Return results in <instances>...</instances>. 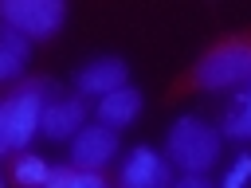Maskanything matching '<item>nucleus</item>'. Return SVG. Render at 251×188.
<instances>
[{"label": "nucleus", "mask_w": 251, "mask_h": 188, "mask_svg": "<svg viewBox=\"0 0 251 188\" xmlns=\"http://www.w3.org/2000/svg\"><path fill=\"white\" fill-rule=\"evenodd\" d=\"M165 161L184 176H204L220 161V133L200 118H180L165 137Z\"/></svg>", "instance_id": "f257e3e1"}, {"label": "nucleus", "mask_w": 251, "mask_h": 188, "mask_svg": "<svg viewBox=\"0 0 251 188\" xmlns=\"http://www.w3.org/2000/svg\"><path fill=\"white\" fill-rule=\"evenodd\" d=\"M196 82L204 90H231L251 82V43H220L196 63Z\"/></svg>", "instance_id": "f03ea898"}, {"label": "nucleus", "mask_w": 251, "mask_h": 188, "mask_svg": "<svg viewBox=\"0 0 251 188\" xmlns=\"http://www.w3.org/2000/svg\"><path fill=\"white\" fill-rule=\"evenodd\" d=\"M63 20H67L63 0H0V24L20 31L27 43L55 35L63 27Z\"/></svg>", "instance_id": "7ed1b4c3"}, {"label": "nucleus", "mask_w": 251, "mask_h": 188, "mask_svg": "<svg viewBox=\"0 0 251 188\" xmlns=\"http://www.w3.org/2000/svg\"><path fill=\"white\" fill-rule=\"evenodd\" d=\"M47 94H51L47 82H27V86H20V90L4 102L8 141H12L16 153H24V149L31 145V137L39 133V121H43V110H47Z\"/></svg>", "instance_id": "20e7f679"}, {"label": "nucleus", "mask_w": 251, "mask_h": 188, "mask_svg": "<svg viewBox=\"0 0 251 188\" xmlns=\"http://www.w3.org/2000/svg\"><path fill=\"white\" fill-rule=\"evenodd\" d=\"M114 157H118V133H114L110 125H102V121L82 125V129L71 137V168L102 172Z\"/></svg>", "instance_id": "39448f33"}, {"label": "nucleus", "mask_w": 251, "mask_h": 188, "mask_svg": "<svg viewBox=\"0 0 251 188\" xmlns=\"http://www.w3.org/2000/svg\"><path fill=\"white\" fill-rule=\"evenodd\" d=\"M122 188H173V164L165 161V153L137 145L122 161Z\"/></svg>", "instance_id": "423d86ee"}, {"label": "nucleus", "mask_w": 251, "mask_h": 188, "mask_svg": "<svg viewBox=\"0 0 251 188\" xmlns=\"http://www.w3.org/2000/svg\"><path fill=\"white\" fill-rule=\"evenodd\" d=\"M126 74H129V67L122 63V59H114V55H106V59H90L78 74H75V86L90 98H106V94H114V90H122L126 86Z\"/></svg>", "instance_id": "0eeeda50"}, {"label": "nucleus", "mask_w": 251, "mask_h": 188, "mask_svg": "<svg viewBox=\"0 0 251 188\" xmlns=\"http://www.w3.org/2000/svg\"><path fill=\"white\" fill-rule=\"evenodd\" d=\"M82 125H86V102H82V98H55V102H47V110H43L39 133L51 137V141H67V137H75Z\"/></svg>", "instance_id": "6e6552de"}, {"label": "nucleus", "mask_w": 251, "mask_h": 188, "mask_svg": "<svg viewBox=\"0 0 251 188\" xmlns=\"http://www.w3.org/2000/svg\"><path fill=\"white\" fill-rule=\"evenodd\" d=\"M137 114H141V94H137L133 86H122V90H114V94L98 98V121H102V125H110V129L129 125Z\"/></svg>", "instance_id": "1a4fd4ad"}, {"label": "nucleus", "mask_w": 251, "mask_h": 188, "mask_svg": "<svg viewBox=\"0 0 251 188\" xmlns=\"http://www.w3.org/2000/svg\"><path fill=\"white\" fill-rule=\"evenodd\" d=\"M24 59H27V39L0 24V82L16 78L24 70Z\"/></svg>", "instance_id": "9d476101"}, {"label": "nucleus", "mask_w": 251, "mask_h": 188, "mask_svg": "<svg viewBox=\"0 0 251 188\" xmlns=\"http://www.w3.org/2000/svg\"><path fill=\"white\" fill-rule=\"evenodd\" d=\"M12 176H16V184H24V188H43L47 176H51V164H47L43 157H35V153H20Z\"/></svg>", "instance_id": "9b49d317"}, {"label": "nucleus", "mask_w": 251, "mask_h": 188, "mask_svg": "<svg viewBox=\"0 0 251 188\" xmlns=\"http://www.w3.org/2000/svg\"><path fill=\"white\" fill-rule=\"evenodd\" d=\"M224 133L235 137V141H251V98H247V94H239V98L227 106V114H224Z\"/></svg>", "instance_id": "f8f14e48"}, {"label": "nucleus", "mask_w": 251, "mask_h": 188, "mask_svg": "<svg viewBox=\"0 0 251 188\" xmlns=\"http://www.w3.org/2000/svg\"><path fill=\"white\" fill-rule=\"evenodd\" d=\"M43 188H106V180H102V172H82V168H51V176H47V184Z\"/></svg>", "instance_id": "ddd939ff"}, {"label": "nucleus", "mask_w": 251, "mask_h": 188, "mask_svg": "<svg viewBox=\"0 0 251 188\" xmlns=\"http://www.w3.org/2000/svg\"><path fill=\"white\" fill-rule=\"evenodd\" d=\"M247 184H251V153H243V157L231 161V168L224 172L220 188H247Z\"/></svg>", "instance_id": "4468645a"}, {"label": "nucleus", "mask_w": 251, "mask_h": 188, "mask_svg": "<svg viewBox=\"0 0 251 188\" xmlns=\"http://www.w3.org/2000/svg\"><path fill=\"white\" fill-rule=\"evenodd\" d=\"M173 188H216V184H212L208 176H180Z\"/></svg>", "instance_id": "2eb2a0df"}, {"label": "nucleus", "mask_w": 251, "mask_h": 188, "mask_svg": "<svg viewBox=\"0 0 251 188\" xmlns=\"http://www.w3.org/2000/svg\"><path fill=\"white\" fill-rule=\"evenodd\" d=\"M0 153H12V141H8V118H4V106H0Z\"/></svg>", "instance_id": "dca6fc26"}, {"label": "nucleus", "mask_w": 251, "mask_h": 188, "mask_svg": "<svg viewBox=\"0 0 251 188\" xmlns=\"http://www.w3.org/2000/svg\"><path fill=\"white\" fill-rule=\"evenodd\" d=\"M243 94H247V98H251V82H247V90H243Z\"/></svg>", "instance_id": "f3484780"}, {"label": "nucleus", "mask_w": 251, "mask_h": 188, "mask_svg": "<svg viewBox=\"0 0 251 188\" xmlns=\"http://www.w3.org/2000/svg\"><path fill=\"white\" fill-rule=\"evenodd\" d=\"M0 188H4V176H0Z\"/></svg>", "instance_id": "a211bd4d"}]
</instances>
